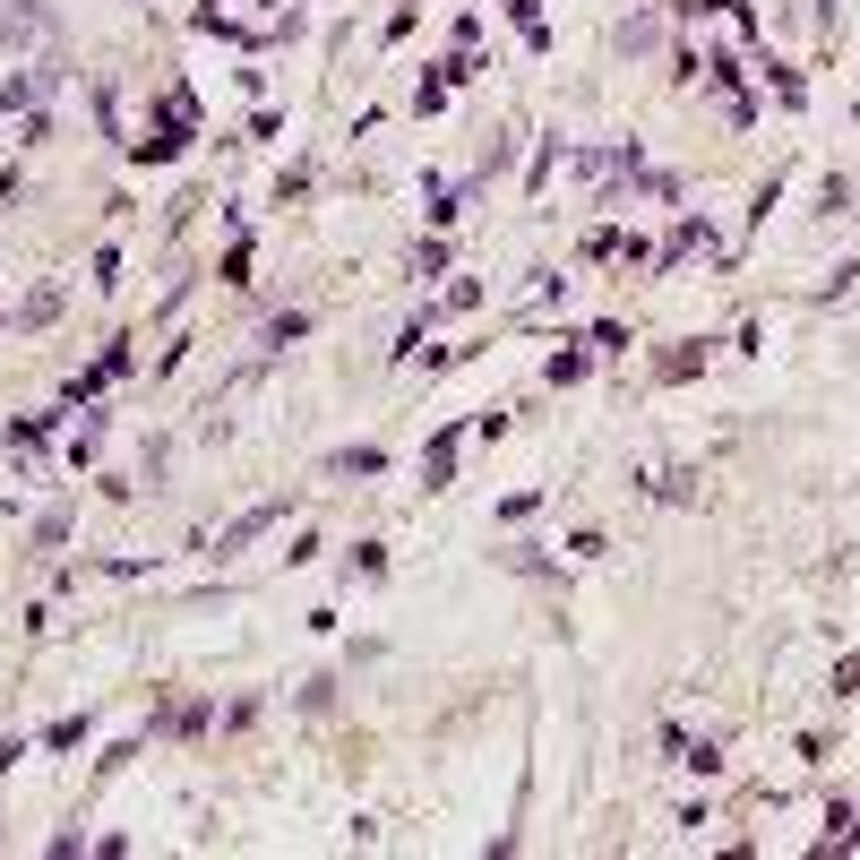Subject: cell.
I'll return each instance as SVG.
<instances>
[{
  "label": "cell",
  "instance_id": "obj_2",
  "mask_svg": "<svg viewBox=\"0 0 860 860\" xmlns=\"http://www.w3.org/2000/svg\"><path fill=\"white\" fill-rule=\"evenodd\" d=\"M267 525H276V508H250L241 525H224V551H241V542H250V534H267Z\"/></svg>",
  "mask_w": 860,
  "mask_h": 860
},
{
  "label": "cell",
  "instance_id": "obj_1",
  "mask_svg": "<svg viewBox=\"0 0 860 860\" xmlns=\"http://www.w3.org/2000/svg\"><path fill=\"white\" fill-rule=\"evenodd\" d=\"M379 465H387L379 448H336V456H327V473H379Z\"/></svg>",
  "mask_w": 860,
  "mask_h": 860
}]
</instances>
